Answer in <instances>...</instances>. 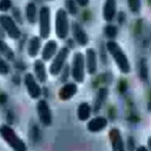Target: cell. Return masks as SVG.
<instances>
[{
    "mask_svg": "<svg viewBox=\"0 0 151 151\" xmlns=\"http://www.w3.org/2000/svg\"><path fill=\"white\" fill-rule=\"evenodd\" d=\"M106 48L109 53L111 55L113 60H115L117 68L123 74H128L131 71V65L129 59L121 46L115 41L109 40L107 45Z\"/></svg>",
    "mask_w": 151,
    "mask_h": 151,
    "instance_id": "1",
    "label": "cell"
},
{
    "mask_svg": "<svg viewBox=\"0 0 151 151\" xmlns=\"http://www.w3.org/2000/svg\"><path fill=\"white\" fill-rule=\"evenodd\" d=\"M0 136L15 151H26V143L18 136L15 131L7 124L0 126Z\"/></svg>",
    "mask_w": 151,
    "mask_h": 151,
    "instance_id": "2",
    "label": "cell"
},
{
    "mask_svg": "<svg viewBox=\"0 0 151 151\" xmlns=\"http://www.w3.org/2000/svg\"><path fill=\"white\" fill-rule=\"evenodd\" d=\"M71 76L74 81L77 83L82 84L85 81L86 60H85V55L80 52H76L73 56Z\"/></svg>",
    "mask_w": 151,
    "mask_h": 151,
    "instance_id": "3",
    "label": "cell"
},
{
    "mask_svg": "<svg viewBox=\"0 0 151 151\" xmlns=\"http://www.w3.org/2000/svg\"><path fill=\"white\" fill-rule=\"evenodd\" d=\"M69 32L68 14L64 9H59L55 15V33L58 38L65 39Z\"/></svg>",
    "mask_w": 151,
    "mask_h": 151,
    "instance_id": "4",
    "label": "cell"
},
{
    "mask_svg": "<svg viewBox=\"0 0 151 151\" xmlns=\"http://www.w3.org/2000/svg\"><path fill=\"white\" fill-rule=\"evenodd\" d=\"M70 50L68 47H62L59 50L58 53L54 55V58L52 60V62L51 63L49 67V72L53 77L58 76L62 68L65 66V62L69 55Z\"/></svg>",
    "mask_w": 151,
    "mask_h": 151,
    "instance_id": "5",
    "label": "cell"
},
{
    "mask_svg": "<svg viewBox=\"0 0 151 151\" xmlns=\"http://www.w3.org/2000/svg\"><path fill=\"white\" fill-rule=\"evenodd\" d=\"M0 25L10 38L17 40L22 37V31L12 17L6 14L0 15Z\"/></svg>",
    "mask_w": 151,
    "mask_h": 151,
    "instance_id": "6",
    "label": "cell"
},
{
    "mask_svg": "<svg viewBox=\"0 0 151 151\" xmlns=\"http://www.w3.org/2000/svg\"><path fill=\"white\" fill-rule=\"evenodd\" d=\"M39 34L43 39L48 38L51 34V12L47 6H43L39 12Z\"/></svg>",
    "mask_w": 151,
    "mask_h": 151,
    "instance_id": "7",
    "label": "cell"
},
{
    "mask_svg": "<svg viewBox=\"0 0 151 151\" xmlns=\"http://www.w3.org/2000/svg\"><path fill=\"white\" fill-rule=\"evenodd\" d=\"M37 111L41 124L45 126H50L52 122V111L46 101L40 100L37 102Z\"/></svg>",
    "mask_w": 151,
    "mask_h": 151,
    "instance_id": "8",
    "label": "cell"
},
{
    "mask_svg": "<svg viewBox=\"0 0 151 151\" xmlns=\"http://www.w3.org/2000/svg\"><path fill=\"white\" fill-rule=\"evenodd\" d=\"M24 85L27 89L28 94L32 99H38L41 95V88L37 84L36 78L30 73H28L24 77Z\"/></svg>",
    "mask_w": 151,
    "mask_h": 151,
    "instance_id": "9",
    "label": "cell"
},
{
    "mask_svg": "<svg viewBox=\"0 0 151 151\" xmlns=\"http://www.w3.org/2000/svg\"><path fill=\"white\" fill-rule=\"evenodd\" d=\"M85 60H86V66L87 72L90 75H94L97 71L98 68V62H97V54L94 49L93 48H88L86 51V56H85Z\"/></svg>",
    "mask_w": 151,
    "mask_h": 151,
    "instance_id": "10",
    "label": "cell"
},
{
    "mask_svg": "<svg viewBox=\"0 0 151 151\" xmlns=\"http://www.w3.org/2000/svg\"><path fill=\"white\" fill-rule=\"evenodd\" d=\"M72 32H73L75 41L79 45L86 46L89 43L88 35L85 31V29L80 26V24H78L77 22H74L72 24Z\"/></svg>",
    "mask_w": 151,
    "mask_h": 151,
    "instance_id": "11",
    "label": "cell"
},
{
    "mask_svg": "<svg viewBox=\"0 0 151 151\" xmlns=\"http://www.w3.org/2000/svg\"><path fill=\"white\" fill-rule=\"evenodd\" d=\"M109 139L114 151H124V141L118 129L113 128L109 131Z\"/></svg>",
    "mask_w": 151,
    "mask_h": 151,
    "instance_id": "12",
    "label": "cell"
},
{
    "mask_svg": "<svg viewBox=\"0 0 151 151\" xmlns=\"http://www.w3.org/2000/svg\"><path fill=\"white\" fill-rule=\"evenodd\" d=\"M78 93V86L75 83L65 84L59 91V98L61 101H68Z\"/></svg>",
    "mask_w": 151,
    "mask_h": 151,
    "instance_id": "13",
    "label": "cell"
},
{
    "mask_svg": "<svg viewBox=\"0 0 151 151\" xmlns=\"http://www.w3.org/2000/svg\"><path fill=\"white\" fill-rule=\"evenodd\" d=\"M108 125V120L104 116H97L91 119L87 124V129L89 132L96 133L104 130Z\"/></svg>",
    "mask_w": 151,
    "mask_h": 151,
    "instance_id": "14",
    "label": "cell"
},
{
    "mask_svg": "<svg viewBox=\"0 0 151 151\" xmlns=\"http://www.w3.org/2000/svg\"><path fill=\"white\" fill-rule=\"evenodd\" d=\"M57 50H58V44L55 40H48L43 50H42V60L44 61H48L50 60L52 58L54 57V55L56 54L57 52Z\"/></svg>",
    "mask_w": 151,
    "mask_h": 151,
    "instance_id": "15",
    "label": "cell"
},
{
    "mask_svg": "<svg viewBox=\"0 0 151 151\" xmlns=\"http://www.w3.org/2000/svg\"><path fill=\"white\" fill-rule=\"evenodd\" d=\"M116 14V0H106L103 6V18L106 22H111Z\"/></svg>",
    "mask_w": 151,
    "mask_h": 151,
    "instance_id": "16",
    "label": "cell"
},
{
    "mask_svg": "<svg viewBox=\"0 0 151 151\" xmlns=\"http://www.w3.org/2000/svg\"><path fill=\"white\" fill-rule=\"evenodd\" d=\"M34 72L36 75L37 79L40 83H45L47 79V73L45 65L43 60H37L34 62Z\"/></svg>",
    "mask_w": 151,
    "mask_h": 151,
    "instance_id": "17",
    "label": "cell"
},
{
    "mask_svg": "<svg viewBox=\"0 0 151 151\" xmlns=\"http://www.w3.org/2000/svg\"><path fill=\"white\" fill-rule=\"evenodd\" d=\"M41 47V37H33L29 41L27 48L28 55L31 58H35L37 56L39 50Z\"/></svg>",
    "mask_w": 151,
    "mask_h": 151,
    "instance_id": "18",
    "label": "cell"
},
{
    "mask_svg": "<svg viewBox=\"0 0 151 151\" xmlns=\"http://www.w3.org/2000/svg\"><path fill=\"white\" fill-rule=\"evenodd\" d=\"M109 95V91L107 88H101L99 89L95 101H94V104H93V111L95 113L99 112V110L101 109L103 103L106 101L107 97Z\"/></svg>",
    "mask_w": 151,
    "mask_h": 151,
    "instance_id": "19",
    "label": "cell"
},
{
    "mask_svg": "<svg viewBox=\"0 0 151 151\" xmlns=\"http://www.w3.org/2000/svg\"><path fill=\"white\" fill-rule=\"evenodd\" d=\"M91 114H92V107L87 102H83L78 106L77 116L80 121L84 122L88 120L91 116Z\"/></svg>",
    "mask_w": 151,
    "mask_h": 151,
    "instance_id": "20",
    "label": "cell"
},
{
    "mask_svg": "<svg viewBox=\"0 0 151 151\" xmlns=\"http://www.w3.org/2000/svg\"><path fill=\"white\" fill-rule=\"evenodd\" d=\"M0 54L6 57V59L12 60L14 58V52L11 47L2 39H0Z\"/></svg>",
    "mask_w": 151,
    "mask_h": 151,
    "instance_id": "21",
    "label": "cell"
},
{
    "mask_svg": "<svg viewBox=\"0 0 151 151\" xmlns=\"http://www.w3.org/2000/svg\"><path fill=\"white\" fill-rule=\"evenodd\" d=\"M26 16L29 23L34 24L37 22V6L34 3H29L27 5Z\"/></svg>",
    "mask_w": 151,
    "mask_h": 151,
    "instance_id": "22",
    "label": "cell"
},
{
    "mask_svg": "<svg viewBox=\"0 0 151 151\" xmlns=\"http://www.w3.org/2000/svg\"><path fill=\"white\" fill-rule=\"evenodd\" d=\"M139 78L142 81H147L148 78V67L147 60L145 58H141L139 61Z\"/></svg>",
    "mask_w": 151,
    "mask_h": 151,
    "instance_id": "23",
    "label": "cell"
},
{
    "mask_svg": "<svg viewBox=\"0 0 151 151\" xmlns=\"http://www.w3.org/2000/svg\"><path fill=\"white\" fill-rule=\"evenodd\" d=\"M104 32L108 38H109L110 40H113L117 36V28L114 25H108L106 26Z\"/></svg>",
    "mask_w": 151,
    "mask_h": 151,
    "instance_id": "24",
    "label": "cell"
},
{
    "mask_svg": "<svg viewBox=\"0 0 151 151\" xmlns=\"http://www.w3.org/2000/svg\"><path fill=\"white\" fill-rule=\"evenodd\" d=\"M129 9L133 14H138L140 11L141 1L140 0H127Z\"/></svg>",
    "mask_w": 151,
    "mask_h": 151,
    "instance_id": "25",
    "label": "cell"
},
{
    "mask_svg": "<svg viewBox=\"0 0 151 151\" xmlns=\"http://www.w3.org/2000/svg\"><path fill=\"white\" fill-rule=\"evenodd\" d=\"M10 72V67L8 63L0 56V75L6 76Z\"/></svg>",
    "mask_w": 151,
    "mask_h": 151,
    "instance_id": "26",
    "label": "cell"
},
{
    "mask_svg": "<svg viewBox=\"0 0 151 151\" xmlns=\"http://www.w3.org/2000/svg\"><path fill=\"white\" fill-rule=\"evenodd\" d=\"M66 7L68 11V13L72 15L77 14L78 13V7L77 5H76L74 0H67L66 1Z\"/></svg>",
    "mask_w": 151,
    "mask_h": 151,
    "instance_id": "27",
    "label": "cell"
},
{
    "mask_svg": "<svg viewBox=\"0 0 151 151\" xmlns=\"http://www.w3.org/2000/svg\"><path fill=\"white\" fill-rule=\"evenodd\" d=\"M12 7V1L11 0H0V11L1 12H7Z\"/></svg>",
    "mask_w": 151,
    "mask_h": 151,
    "instance_id": "28",
    "label": "cell"
},
{
    "mask_svg": "<svg viewBox=\"0 0 151 151\" xmlns=\"http://www.w3.org/2000/svg\"><path fill=\"white\" fill-rule=\"evenodd\" d=\"M68 66L63 67L62 69H61V71H60V73H61V76H60V80H61V82L65 83V81H67V79L68 78Z\"/></svg>",
    "mask_w": 151,
    "mask_h": 151,
    "instance_id": "29",
    "label": "cell"
},
{
    "mask_svg": "<svg viewBox=\"0 0 151 151\" xmlns=\"http://www.w3.org/2000/svg\"><path fill=\"white\" fill-rule=\"evenodd\" d=\"M127 90V82L126 80H121L118 84V91L120 93H124Z\"/></svg>",
    "mask_w": 151,
    "mask_h": 151,
    "instance_id": "30",
    "label": "cell"
},
{
    "mask_svg": "<svg viewBox=\"0 0 151 151\" xmlns=\"http://www.w3.org/2000/svg\"><path fill=\"white\" fill-rule=\"evenodd\" d=\"M127 147L129 150H134L135 149V141L133 137L130 136L127 139Z\"/></svg>",
    "mask_w": 151,
    "mask_h": 151,
    "instance_id": "31",
    "label": "cell"
},
{
    "mask_svg": "<svg viewBox=\"0 0 151 151\" xmlns=\"http://www.w3.org/2000/svg\"><path fill=\"white\" fill-rule=\"evenodd\" d=\"M38 135H39V129L37 126H34L33 129H32V136H33V139L35 140H37L38 139Z\"/></svg>",
    "mask_w": 151,
    "mask_h": 151,
    "instance_id": "32",
    "label": "cell"
},
{
    "mask_svg": "<svg viewBox=\"0 0 151 151\" xmlns=\"http://www.w3.org/2000/svg\"><path fill=\"white\" fill-rule=\"evenodd\" d=\"M7 100H8V96L6 94H5V93L0 94V104L4 105L5 103H6Z\"/></svg>",
    "mask_w": 151,
    "mask_h": 151,
    "instance_id": "33",
    "label": "cell"
},
{
    "mask_svg": "<svg viewBox=\"0 0 151 151\" xmlns=\"http://www.w3.org/2000/svg\"><path fill=\"white\" fill-rule=\"evenodd\" d=\"M80 6H86L89 3V0H76Z\"/></svg>",
    "mask_w": 151,
    "mask_h": 151,
    "instance_id": "34",
    "label": "cell"
},
{
    "mask_svg": "<svg viewBox=\"0 0 151 151\" xmlns=\"http://www.w3.org/2000/svg\"><path fill=\"white\" fill-rule=\"evenodd\" d=\"M117 18H118V22H119L120 24H122V23L125 21V14H124V13H119Z\"/></svg>",
    "mask_w": 151,
    "mask_h": 151,
    "instance_id": "35",
    "label": "cell"
},
{
    "mask_svg": "<svg viewBox=\"0 0 151 151\" xmlns=\"http://www.w3.org/2000/svg\"><path fill=\"white\" fill-rule=\"evenodd\" d=\"M137 150H138V151H147V147H145V146H139V147L137 148Z\"/></svg>",
    "mask_w": 151,
    "mask_h": 151,
    "instance_id": "36",
    "label": "cell"
},
{
    "mask_svg": "<svg viewBox=\"0 0 151 151\" xmlns=\"http://www.w3.org/2000/svg\"><path fill=\"white\" fill-rule=\"evenodd\" d=\"M147 147L151 150V137H149L148 139H147Z\"/></svg>",
    "mask_w": 151,
    "mask_h": 151,
    "instance_id": "37",
    "label": "cell"
}]
</instances>
